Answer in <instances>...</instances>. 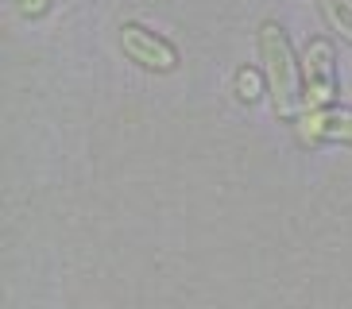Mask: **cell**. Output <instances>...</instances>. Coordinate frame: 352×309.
<instances>
[{
	"mask_svg": "<svg viewBox=\"0 0 352 309\" xmlns=\"http://www.w3.org/2000/svg\"><path fill=\"white\" fill-rule=\"evenodd\" d=\"M306 82H310V93H306V104H325L333 97V47L325 39L310 43L306 47Z\"/></svg>",
	"mask_w": 352,
	"mask_h": 309,
	"instance_id": "cell-2",
	"label": "cell"
},
{
	"mask_svg": "<svg viewBox=\"0 0 352 309\" xmlns=\"http://www.w3.org/2000/svg\"><path fill=\"white\" fill-rule=\"evenodd\" d=\"M263 58H267V78H271V93H275V113L290 116L298 108V70L290 58V43L283 35V27L267 23L263 27Z\"/></svg>",
	"mask_w": 352,
	"mask_h": 309,
	"instance_id": "cell-1",
	"label": "cell"
},
{
	"mask_svg": "<svg viewBox=\"0 0 352 309\" xmlns=\"http://www.w3.org/2000/svg\"><path fill=\"white\" fill-rule=\"evenodd\" d=\"M321 12L329 16V23L344 39H352V0H321Z\"/></svg>",
	"mask_w": 352,
	"mask_h": 309,
	"instance_id": "cell-5",
	"label": "cell"
},
{
	"mask_svg": "<svg viewBox=\"0 0 352 309\" xmlns=\"http://www.w3.org/2000/svg\"><path fill=\"white\" fill-rule=\"evenodd\" d=\"M306 139H352V113H314L302 120Z\"/></svg>",
	"mask_w": 352,
	"mask_h": 309,
	"instance_id": "cell-4",
	"label": "cell"
},
{
	"mask_svg": "<svg viewBox=\"0 0 352 309\" xmlns=\"http://www.w3.org/2000/svg\"><path fill=\"white\" fill-rule=\"evenodd\" d=\"M124 51L135 54L144 66H159V70H170V66H175V51H170L166 43L151 39V35H147L144 27H135V23L124 27Z\"/></svg>",
	"mask_w": 352,
	"mask_h": 309,
	"instance_id": "cell-3",
	"label": "cell"
},
{
	"mask_svg": "<svg viewBox=\"0 0 352 309\" xmlns=\"http://www.w3.org/2000/svg\"><path fill=\"white\" fill-rule=\"evenodd\" d=\"M252 89H256V78H252V73L244 70V73H240V97H248V101H252V97H256Z\"/></svg>",
	"mask_w": 352,
	"mask_h": 309,
	"instance_id": "cell-6",
	"label": "cell"
}]
</instances>
